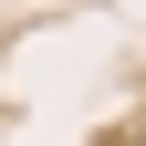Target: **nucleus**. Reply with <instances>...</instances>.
<instances>
[{"mask_svg":"<svg viewBox=\"0 0 146 146\" xmlns=\"http://www.w3.org/2000/svg\"><path fill=\"white\" fill-rule=\"evenodd\" d=\"M136 146H146V136H136Z\"/></svg>","mask_w":146,"mask_h":146,"instance_id":"f257e3e1","label":"nucleus"}]
</instances>
